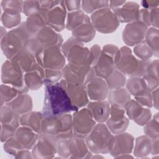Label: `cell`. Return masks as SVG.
<instances>
[{
  "label": "cell",
  "mask_w": 159,
  "mask_h": 159,
  "mask_svg": "<svg viewBox=\"0 0 159 159\" xmlns=\"http://www.w3.org/2000/svg\"><path fill=\"white\" fill-rule=\"evenodd\" d=\"M134 138L129 133L122 132L114 135V142L110 154L114 157L130 154L134 148Z\"/></svg>",
  "instance_id": "obj_17"
},
{
  "label": "cell",
  "mask_w": 159,
  "mask_h": 159,
  "mask_svg": "<svg viewBox=\"0 0 159 159\" xmlns=\"http://www.w3.org/2000/svg\"><path fill=\"white\" fill-rule=\"evenodd\" d=\"M60 1H39L40 9L50 10L57 6Z\"/></svg>",
  "instance_id": "obj_54"
},
{
  "label": "cell",
  "mask_w": 159,
  "mask_h": 159,
  "mask_svg": "<svg viewBox=\"0 0 159 159\" xmlns=\"http://www.w3.org/2000/svg\"><path fill=\"white\" fill-rule=\"evenodd\" d=\"M159 4V1H141V5L144 9H153L158 8Z\"/></svg>",
  "instance_id": "obj_55"
},
{
  "label": "cell",
  "mask_w": 159,
  "mask_h": 159,
  "mask_svg": "<svg viewBox=\"0 0 159 159\" xmlns=\"http://www.w3.org/2000/svg\"><path fill=\"white\" fill-rule=\"evenodd\" d=\"M57 153V139L47 134H40L32 148V154L35 158H53Z\"/></svg>",
  "instance_id": "obj_12"
},
{
  "label": "cell",
  "mask_w": 159,
  "mask_h": 159,
  "mask_svg": "<svg viewBox=\"0 0 159 159\" xmlns=\"http://www.w3.org/2000/svg\"><path fill=\"white\" fill-rule=\"evenodd\" d=\"M148 27L141 21L128 23L122 32V39L129 46H135L144 41Z\"/></svg>",
  "instance_id": "obj_14"
},
{
  "label": "cell",
  "mask_w": 159,
  "mask_h": 159,
  "mask_svg": "<svg viewBox=\"0 0 159 159\" xmlns=\"http://www.w3.org/2000/svg\"><path fill=\"white\" fill-rule=\"evenodd\" d=\"M16 128L9 125L1 124V141L6 142L14 136Z\"/></svg>",
  "instance_id": "obj_49"
},
{
  "label": "cell",
  "mask_w": 159,
  "mask_h": 159,
  "mask_svg": "<svg viewBox=\"0 0 159 159\" xmlns=\"http://www.w3.org/2000/svg\"><path fill=\"white\" fill-rule=\"evenodd\" d=\"M23 1H1V8L3 11H11L22 12L23 9Z\"/></svg>",
  "instance_id": "obj_47"
},
{
  "label": "cell",
  "mask_w": 159,
  "mask_h": 159,
  "mask_svg": "<svg viewBox=\"0 0 159 159\" xmlns=\"http://www.w3.org/2000/svg\"><path fill=\"white\" fill-rule=\"evenodd\" d=\"M134 53L140 60H150L153 55L152 50L144 41L134 47Z\"/></svg>",
  "instance_id": "obj_44"
},
{
  "label": "cell",
  "mask_w": 159,
  "mask_h": 159,
  "mask_svg": "<svg viewBox=\"0 0 159 159\" xmlns=\"http://www.w3.org/2000/svg\"><path fill=\"white\" fill-rule=\"evenodd\" d=\"M144 42L152 50L153 55L158 57V29L150 27L148 28Z\"/></svg>",
  "instance_id": "obj_40"
},
{
  "label": "cell",
  "mask_w": 159,
  "mask_h": 159,
  "mask_svg": "<svg viewBox=\"0 0 159 159\" xmlns=\"http://www.w3.org/2000/svg\"><path fill=\"white\" fill-rule=\"evenodd\" d=\"M24 72L14 60H7L1 66V81L3 84L15 88L19 94L27 93L29 89L24 83Z\"/></svg>",
  "instance_id": "obj_5"
},
{
  "label": "cell",
  "mask_w": 159,
  "mask_h": 159,
  "mask_svg": "<svg viewBox=\"0 0 159 159\" xmlns=\"http://www.w3.org/2000/svg\"><path fill=\"white\" fill-rule=\"evenodd\" d=\"M3 148L7 153L14 156L19 151L23 150L14 137L4 143Z\"/></svg>",
  "instance_id": "obj_48"
},
{
  "label": "cell",
  "mask_w": 159,
  "mask_h": 159,
  "mask_svg": "<svg viewBox=\"0 0 159 159\" xmlns=\"http://www.w3.org/2000/svg\"><path fill=\"white\" fill-rule=\"evenodd\" d=\"M128 119L134 120L139 125H145L152 117V112L148 108H145L135 100L131 99L125 108Z\"/></svg>",
  "instance_id": "obj_18"
},
{
  "label": "cell",
  "mask_w": 159,
  "mask_h": 159,
  "mask_svg": "<svg viewBox=\"0 0 159 159\" xmlns=\"http://www.w3.org/2000/svg\"><path fill=\"white\" fill-rule=\"evenodd\" d=\"M96 76L105 80L116 69L115 60L112 57L102 53L97 62L93 66Z\"/></svg>",
  "instance_id": "obj_25"
},
{
  "label": "cell",
  "mask_w": 159,
  "mask_h": 159,
  "mask_svg": "<svg viewBox=\"0 0 159 159\" xmlns=\"http://www.w3.org/2000/svg\"><path fill=\"white\" fill-rule=\"evenodd\" d=\"M91 22L90 17L82 10L70 12L67 14L65 28L73 31L81 25Z\"/></svg>",
  "instance_id": "obj_31"
},
{
  "label": "cell",
  "mask_w": 159,
  "mask_h": 159,
  "mask_svg": "<svg viewBox=\"0 0 159 159\" xmlns=\"http://www.w3.org/2000/svg\"><path fill=\"white\" fill-rule=\"evenodd\" d=\"M151 153L153 155H157L158 153V139H152Z\"/></svg>",
  "instance_id": "obj_59"
},
{
  "label": "cell",
  "mask_w": 159,
  "mask_h": 159,
  "mask_svg": "<svg viewBox=\"0 0 159 159\" xmlns=\"http://www.w3.org/2000/svg\"><path fill=\"white\" fill-rule=\"evenodd\" d=\"M152 139L147 135L137 137L135 141L134 153L137 157H145L151 153Z\"/></svg>",
  "instance_id": "obj_35"
},
{
  "label": "cell",
  "mask_w": 159,
  "mask_h": 159,
  "mask_svg": "<svg viewBox=\"0 0 159 159\" xmlns=\"http://www.w3.org/2000/svg\"><path fill=\"white\" fill-rule=\"evenodd\" d=\"M1 107H2L7 103L14 99L19 94V91L14 87L2 84L1 85Z\"/></svg>",
  "instance_id": "obj_42"
},
{
  "label": "cell",
  "mask_w": 159,
  "mask_h": 159,
  "mask_svg": "<svg viewBox=\"0 0 159 159\" xmlns=\"http://www.w3.org/2000/svg\"><path fill=\"white\" fill-rule=\"evenodd\" d=\"M44 117L42 112L31 111L20 116V125L30 128L40 135Z\"/></svg>",
  "instance_id": "obj_27"
},
{
  "label": "cell",
  "mask_w": 159,
  "mask_h": 159,
  "mask_svg": "<svg viewBox=\"0 0 159 159\" xmlns=\"http://www.w3.org/2000/svg\"><path fill=\"white\" fill-rule=\"evenodd\" d=\"M125 86L128 92L134 97L149 90L143 78L140 77H130L127 80Z\"/></svg>",
  "instance_id": "obj_36"
},
{
  "label": "cell",
  "mask_w": 159,
  "mask_h": 159,
  "mask_svg": "<svg viewBox=\"0 0 159 159\" xmlns=\"http://www.w3.org/2000/svg\"><path fill=\"white\" fill-rule=\"evenodd\" d=\"M68 63L83 66H92L93 57L89 48L73 37L69 38L61 47Z\"/></svg>",
  "instance_id": "obj_4"
},
{
  "label": "cell",
  "mask_w": 159,
  "mask_h": 159,
  "mask_svg": "<svg viewBox=\"0 0 159 159\" xmlns=\"http://www.w3.org/2000/svg\"><path fill=\"white\" fill-rule=\"evenodd\" d=\"M109 7V1H82L81 9L84 12L93 14L95 11Z\"/></svg>",
  "instance_id": "obj_41"
},
{
  "label": "cell",
  "mask_w": 159,
  "mask_h": 159,
  "mask_svg": "<svg viewBox=\"0 0 159 159\" xmlns=\"http://www.w3.org/2000/svg\"><path fill=\"white\" fill-rule=\"evenodd\" d=\"M72 124L73 135L86 139L96 125V122L91 111L87 107H83L73 114Z\"/></svg>",
  "instance_id": "obj_8"
},
{
  "label": "cell",
  "mask_w": 159,
  "mask_h": 159,
  "mask_svg": "<svg viewBox=\"0 0 159 159\" xmlns=\"http://www.w3.org/2000/svg\"><path fill=\"white\" fill-rule=\"evenodd\" d=\"M25 24L30 36L35 37L42 29L47 26L45 11L40 9L38 13L28 17Z\"/></svg>",
  "instance_id": "obj_30"
},
{
  "label": "cell",
  "mask_w": 159,
  "mask_h": 159,
  "mask_svg": "<svg viewBox=\"0 0 159 159\" xmlns=\"http://www.w3.org/2000/svg\"><path fill=\"white\" fill-rule=\"evenodd\" d=\"M150 25L158 29V7L150 9Z\"/></svg>",
  "instance_id": "obj_52"
},
{
  "label": "cell",
  "mask_w": 159,
  "mask_h": 159,
  "mask_svg": "<svg viewBox=\"0 0 159 159\" xmlns=\"http://www.w3.org/2000/svg\"><path fill=\"white\" fill-rule=\"evenodd\" d=\"M114 135L104 123H98L86 137L89 150L95 154L110 153L114 142Z\"/></svg>",
  "instance_id": "obj_3"
},
{
  "label": "cell",
  "mask_w": 159,
  "mask_h": 159,
  "mask_svg": "<svg viewBox=\"0 0 159 159\" xmlns=\"http://www.w3.org/2000/svg\"><path fill=\"white\" fill-rule=\"evenodd\" d=\"M143 132L147 137L151 139H158V120L154 119H150L145 125Z\"/></svg>",
  "instance_id": "obj_45"
},
{
  "label": "cell",
  "mask_w": 159,
  "mask_h": 159,
  "mask_svg": "<svg viewBox=\"0 0 159 159\" xmlns=\"http://www.w3.org/2000/svg\"><path fill=\"white\" fill-rule=\"evenodd\" d=\"M40 10L39 1H24L22 12L27 17L38 13Z\"/></svg>",
  "instance_id": "obj_46"
},
{
  "label": "cell",
  "mask_w": 159,
  "mask_h": 159,
  "mask_svg": "<svg viewBox=\"0 0 159 159\" xmlns=\"http://www.w3.org/2000/svg\"><path fill=\"white\" fill-rule=\"evenodd\" d=\"M70 158H91L92 152L89 150L85 139L73 136L68 143Z\"/></svg>",
  "instance_id": "obj_26"
},
{
  "label": "cell",
  "mask_w": 159,
  "mask_h": 159,
  "mask_svg": "<svg viewBox=\"0 0 159 159\" xmlns=\"http://www.w3.org/2000/svg\"><path fill=\"white\" fill-rule=\"evenodd\" d=\"M125 113V109L111 106L110 115L106 121V125L112 134L116 135L125 131L129 125V120Z\"/></svg>",
  "instance_id": "obj_16"
},
{
  "label": "cell",
  "mask_w": 159,
  "mask_h": 159,
  "mask_svg": "<svg viewBox=\"0 0 159 159\" xmlns=\"http://www.w3.org/2000/svg\"><path fill=\"white\" fill-rule=\"evenodd\" d=\"M134 98L135 100L143 107H151L153 106L152 93L150 90H147L143 94Z\"/></svg>",
  "instance_id": "obj_50"
},
{
  "label": "cell",
  "mask_w": 159,
  "mask_h": 159,
  "mask_svg": "<svg viewBox=\"0 0 159 159\" xmlns=\"http://www.w3.org/2000/svg\"><path fill=\"white\" fill-rule=\"evenodd\" d=\"M58 83L66 91L74 106L78 109L87 106L89 101L84 86L68 82L63 78Z\"/></svg>",
  "instance_id": "obj_13"
},
{
  "label": "cell",
  "mask_w": 159,
  "mask_h": 159,
  "mask_svg": "<svg viewBox=\"0 0 159 159\" xmlns=\"http://www.w3.org/2000/svg\"><path fill=\"white\" fill-rule=\"evenodd\" d=\"M45 10L47 25L58 32L62 31L65 28V20L67 16L63 1H60L51 9Z\"/></svg>",
  "instance_id": "obj_15"
},
{
  "label": "cell",
  "mask_w": 159,
  "mask_h": 159,
  "mask_svg": "<svg viewBox=\"0 0 159 159\" xmlns=\"http://www.w3.org/2000/svg\"><path fill=\"white\" fill-rule=\"evenodd\" d=\"M21 16L20 13L11 11H5L1 14V22L4 27L7 29H12L17 27L20 24Z\"/></svg>",
  "instance_id": "obj_39"
},
{
  "label": "cell",
  "mask_w": 159,
  "mask_h": 159,
  "mask_svg": "<svg viewBox=\"0 0 159 159\" xmlns=\"http://www.w3.org/2000/svg\"><path fill=\"white\" fill-rule=\"evenodd\" d=\"M109 89H117L123 88L126 83V76L115 69L114 71L105 79Z\"/></svg>",
  "instance_id": "obj_38"
},
{
  "label": "cell",
  "mask_w": 159,
  "mask_h": 159,
  "mask_svg": "<svg viewBox=\"0 0 159 159\" xmlns=\"http://www.w3.org/2000/svg\"><path fill=\"white\" fill-rule=\"evenodd\" d=\"M142 78L150 91L158 88V60L157 59L150 61Z\"/></svg>",
  "instance_id": "obj_32"
},
{
  "label": "cell",
  "mask_w": 159,
  "mask_h": 159,
  "mask_svg": "<svg viewBox=\"0 0 159 159\" xmlns=\"http://www.w3.org/2000/svg\"><path fill=\"white\" fill-rule=\"evenodd\" d=\"M89 50H90V51L93 55V63L92 65V66H93L94 65V64L97 62V61L98 60L99 57H101V53H102V49L98 45L96 44V45H94L93 46H92Z\"/></svg>",
  "instance_id": "obj_53"
},
{
  "label": "cell",
  "mask_w": 159,
  "mask_h": 159,
  "mask_svg": "<svg viewBox=\"0 0 159 159\" xmlns=\"http://www.w3.org/2000/svg\"><path fill=\"white\" fill-rule=\"evenodd\" d=\"M73 130L72 115L63 114L58 116L45 117L40 134L58 136Z\"/></svg>",
  "instance_id": "obj_6"
},
{
  "label": "cell",
  "mask_w": 159,
  "mask_h": 159,
  "mask_svg": "<svg viewBox=\"0 0 159 159\" xmlns=\"http://www.w3.org/2000/svg\"><path fill=\"white\" fill-rule=\"evenodd\" d=\"M39 134L30 128L21 126L19 127L15 132L14 137L24 149H32L39 138Z\"/></svg>",
  "instance_id": "obj_23"
},
{
  "label": "cell",
  "mask_w": 159,
  "mask_h": 159,
  "mask_svg": "<svg viewBox=\"0 0 159 159\" xmlns=\"http://www.w3.org/2000/svg\"><path fill=\"white\" fill-rule=\"evenodd\" d=\"M63 2L66 11H68L69 12L79 11L81 8V1H63Z\"/></svg>",
  "instance_id": "obj_51"
},
{
  "label": "cell",
  "mask_w": 159,
  "mask_h": 159,
  "mask_svg": "<svg viewBox=\"0 0 159 159\" xmlns=\"http://www.w3.org/2000/svg\"><path fill=\"white\" fill-rule=\"evenodd\" d=\"M43 68L39 70L27 72L24 74V83L29 90L34 91L40 88L43 84Z\"/></svg>",
  "instance_id": "obj_34"
},
{
  "label": "cell",
  "mask_w": 159,
  "mask_h": 159,
  "mask_svg": "<svg viewBox=\"0 0 159 159\" xmlns=\"http://www.w3.org/2000/svg\"><path fill=\"white\" fill-rule=\"evenodd\" d=\"M15 157L16 158H33V156H32V153H30L29 150H27V149H24V150H22L20 151H19L17 155L15 156Z\"/></svg>",
  "instance_id": "obj_57"
},
{
  "label": "cell",
  "mask_w": 159,
  "mask_h": 159,
  "mask_svg": "<svg viewBox=\"0 0 159 159\" xmlns=\"http://www.w3.org/2000/svg\"><path fill=\"white\" fill-rule=\"evenodd\" d=\"M126 1H109V8L114 10L122 6Z\"/></svg>",
  "instance_id": "obj_58"
},
{
  "label": "cell",
  "mask_w": 159,
  "mask_h": 159,
  "mask_svg": "<svg viewBox=\"0 0 159 159\" xmlns=\"http://www.w3.org/2000/svg\"><path fill=\"white\" fill-rule=\"evenodd\" d=\"M107 98L111 106L122 109H125L131 100L130 94L123 88L109 89Z\"/></svg>",
  "instance_id": "obj_28"
},
{
  "label": "cell",
  "mask_w": 159,
  "mask_h": 159,
  "mask_svg": "<svg viewBox=\"0 0 159 159\" xmlns=\"http://www.w3.org/2000/svg\"><path fill=\"white\" fill-rule=\"evenodd\" d=\"M87 108L91 111L95 121L98 123L105 122L110 115L111 104L107 101H89Z\"/></svg>",
  "instance_id": "obj_24"
},
{
  "label": "cell",
  "mask_w": 159,
  "mask_h": 159,
  "mask_svg": "<svg viewBox=\"0 0 159 159\" xmlns=\"http://www.w3.org/2000/svg\"><path fill=\"white\" fill-rule=\"evenodd\" d=\"M45 86L42 114L44 117L58 116L78 111L58 83Z\"/></svg>",
  "instance_id": "obj_1"
},
{
  "label": "cell",
  "mask_w": 159,
  "mask_h": 159,
  "mask_svg": "<svg viewBox=\"0 0 159 159\" xmlns=\"http://www.w3.org/2000/svg\"><path fill=\"white\" fill-rule=\"evenodd\" d=\"M63 78L61 70L43 68V84H53L58 83Z\"/></svg>",
  "instance_id": "obj_43"
},
{
  "label": "cell",
  "mask_w": 159,
  "mask_h": 159,
  "mask_svg": "<svg viewBox=\"0 0 159 159\" xmlns=\"http://www.w3.org/2000/svg\"><path fill=\"white\" fill-rule=\"evenodd\" d=\"M37 60L39 65L45 69L61 70L66 65V58L58 47L43 48L37 55Z\"/></svg>",
  "instance_id": "obj_10"
},
{
  "label": "cell",
  "mask_w": 159,
  "mask_h": 159,
  "mask_svg": "<svg viewBox=\"0 0 159 159\" xmlns=\"http://www.w3.org/2000/svg\"><path fill=\"white\" fill-rule=\"evenodd\" d=\"M85 88L88 98L92 101L105 100L109 90L105 80L98 76H95Z\"/></svg>",
  "instance_id": "obj_20"
},
{
  "label": "cell",
  "mask_w": 159,
  "mask_h": 159,
  "mask_svg": "<svg viewBox=\"0 0 159 159\" xmlns=\"http://www.w3.org/2000/svg\"><path fill=\"white\" fill-rule=\"evenodd\" d=\"M96 31L91 22H89L84 24L71 31V37L83 43V42H89L95 37Z\"/></svg>",
  "instance_id": "obj_33"
},
{
  "label": "cell",
  "mask_w": 159,
  "mask_h": 159,
  "mask_svg": "<svg viewBox=\"0 0 159 159\" xmlns=\"http://www.w3.org/2000/svg\"><path fill=\"white\" fill-rule=\"evenodd\" d=\"M61 73L65 80L84 86L96 76L93 66H78L70 63L66 64Z\"/></svg>",
  "instance_id": "obj_9"
},
{
  "label": "cell",
  "mask_w": 159,
  "mask_h": 159,
  "mask_svg": "<svg viewBox=\"0 0 159 159\" xmlns=\"http://www.w3.org/2000/svg\"><path fill=\"white\" fill-rule=\"evenodd\" d=\"M43 48L53 47H61L63 38L61 35L53 29L45 26L42 29L35 37Z\"/></svg>",
  "instance_id": "obj_21"
},
{
  "label": "cell",
  "mask_w": 159,
  "mask_h": 159,
  "mask_svg": "<svg viewBox=\"0 0 159 159\" xmlns=\"http://www.w3.org/2000/svg\"><path fill=\"white\" fill-rule=\"evenodd\" d=\"M16 61L25 73L39 70L42 68L37 61V55L27 49L24 48L13 59Z\"/></svg>",
  "instance_id": "obj_22"
},
{
  "label": "cell",
  "mask_w": 159,
  "mask_h": 159,
  "mask_svg": "<svg viewBox=\"0 0 159 159\" xmlns=\"http://www.w3.org/2000/svg\"><path fill=\"white\" fill-rule=\"evenodd\" d=\"M31 37L26 28L25 22L7 32L1 39V48L7 60L13 59L22 50Z\"/></svg>",
  "instance_id": "obj_2"
},
{
  "label": "cell",
  "mask_w": 159,
  "mask_h": 159,
  "mask_svg": "<svg viewBox=\"0 0 159 159\" xmlns=\"http://www.w3.org/2000/svg\"><path fill=\"white\" fill-rule=\"evenodd\" d=\"M91 22L96 30L102 34H110L116 30L119 25V21L109 8H103L91 14Z\"/></svg>",
  "instance_id": "obj_7"
},
{
  "label": "cell",
  "mask_w": 159,
  "mask_h": 159,
  "mask_svg": "<svg viewBox=\"0 0 159 159\" xmlns=\"http://www.w3.org/2000/svg\"><path fill=\"white\" fill-rule=\"evenodd\" d=\"M0 121L1 124L9 125L17 129L20 125V115L16 113L10 107L5 105L1 107Z\"/></svg>",
  "instance_id": "obj_37"
},
{
  "label": "cell",
  "mask_w": 159,
  "mask_h": 159,
  "mask_svg": "<svg viewBox=\"0 0 159 159\" xmlns=\"http://www.w3.org/2000/svg\"><path fill=\"white\" fill-rule=\"evenodd\" d=\"M152 98V104L154 107L158 110V88L151 91Z\"/></svg>",
  "instance_id": "obj_56"
},
{
  "label": "cell",
  "mask_w": 159,
  "mask_h": 159,
  "mask_svg": "<svg viewBox=\"0 0 159 159\" xmlns=\"http://www.w3.org/2000/svg\"><path fill=\"white\" fill-rule=\"evenodd\" d=\"M6 105L20 116L31 111L33 107L32 98L27 93L19 94L14 99Z\"/></svg>",
  "instance_id": "obj_29"
},
{
  "label": "cell",
  "mask_w": 159,
  "mask_h": 159,
  "mask_svg": "<svg viewBox=\"0 0 159 159\" xmlns=\"http://www.w3.org/2000/svg\"><path fill=\"white\" fill-rule=\"evenodd\" d=\"M139 63L138 60L127 46L121 47L117 53L115 61V68L129 77L133 76Z\"/></svg>",
  "instance_id": "obj_11"
},
{
  "label": "cell",
  "mask_w": 159,
  "mask_h": 159,
  "mask_svg": "<svg viewBox=\"0 0 159 159\" xmlns=\"http://www.w3.org/2000/svg\"><path fill=\"white\" fill-rule=\"evenodd\" d=\"M112 11L117 16L119 22L130 23L139 21L140 6L135 2L125 1L122 6Z\"/></svg>",
  "instance_id": "obj_19"
}]
</instances>
